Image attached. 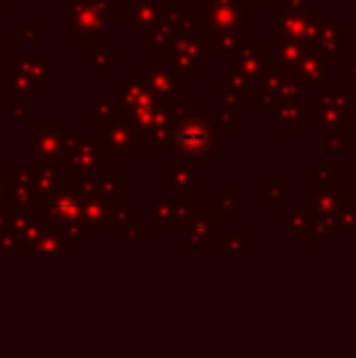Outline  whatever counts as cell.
Listing matches in <instances>:
<instances>
[{
    "instance_id": "1",
    "label": "cell",
    "mask_w": 356,
    "mask_h": 358,
    "mask_svg": "<svg viewBox=\"0 0 356 358\" xmlns=\"http://www.w3.org/2000/svg\"><path fill=\"white\" fill-rule=\"evenodd\" d=\"M176 144L183 154L203 156L213 144V127L205 117H190L176 129Z\"/></svg>"
},
{
    "instance_id": "2",
    "label": "cell",
    "mask_w": 356,
    "mask_h": 358,
    "mask_svg": "<svg viewBox=\"0 0 356 358\" xmlns=\"http://www.w3.org/2000/svg\"><path fill=\"white\" fill-rule=\"evenodd\" d=\"M3 13H5V0H0V20H3V17H5V15H3Z\"/></svg>"
}]
</instances>
